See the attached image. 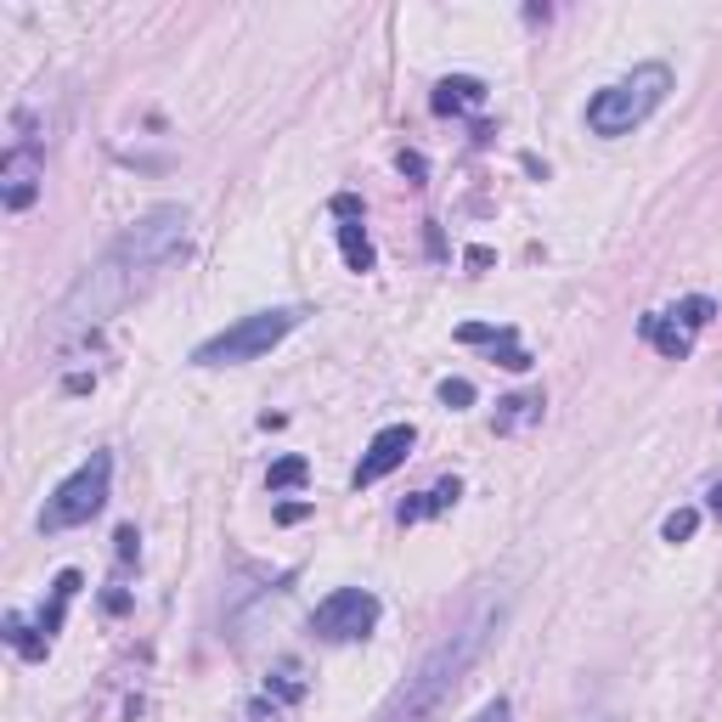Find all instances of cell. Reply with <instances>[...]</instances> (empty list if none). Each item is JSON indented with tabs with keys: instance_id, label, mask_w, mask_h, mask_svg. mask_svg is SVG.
<instances>
[{
	"instance_id": "obj_16",
	"label": "cell",
	"mask_w": 722,
	"mask_h": 722,
	"mask_svg": "<svg viewBox=\"0 0 722 722\" xmlns=\"http://www.w3.org/2000/svg\"><path fill=\"white\" fill-rule=\"evenodd\" d=\"M694 525H700V514H694V508H678V514H666L660 531H666V542H689Z\"/></svg>"
},
{
	"instance_id": "obj_9",
	"label": "cell",
	"mask_w": 722,
	"mask_h": 722,
	"mask_svg": "<svg viewBox=\"0 0 722 722\" xmlns=\"http://www.w3.org/2000/svg\"><path fill=\"white\" fill-rule=\"evenodd\" d=\"M638 333H644V340H649L660 356H671V362H683L689 345H694V327H683L671 311H649V316L638 322Z\"/></svg>"
},
{
	"instance_id": "obj_13",
	"label": "cell",
	"mask_w": 722,
	"mask_h": 722,
	"mask_svg": "<svg viewBox=\"0 0 722 722\" xmlns=\"http://www.w3.org/2000/svg\"><path fill=\"white\" fill-rule=\"evenodd\" d=\"M340 249H345L351 271H373V244H367L362 220H345V226H340Z\"/></svg>"
},
{
	"instance_id": "obj_15",
	"label": "cell",
	"mask_w": 722,
	"mask_h": 722,
	"mask_svg": "<svg viewBox=\"0 0 722 722\" xmlns=\"http://www.w3.org/2000/svg\"><path fill=\"white\" fill-rule=\"evenodd\" d=\"M457 340H463V345H503V340H514V327H492V322H468V327H457Z\"/></svg>"
},
{
	"instance_id": "obj_2",
	"label": "cell",
	"mask_w": 722,
	"mask_h": 722,
	"mask_svg": "<svg viewBox=\"0 0 722 722\" xmlns=\"http://www.w3.org/2000/svg\"><path fill=\"white\" fill-rule=\"evenodd\" d=\"M503 627V604H486L479 615H468L457 633H446L435 649H429L412 671H407V683L384 700V711L373 716V722H429L452 694H457V683L468 678V666L486 655V644H492V633Z\"/></svg>"
},
{
	"instance_id": "obj_14",
	"label": "cell",
	"mask_w": 722,
	"mask_h": 722,
	"mask_svg": "<svg viewBox=\"0 0 722 722\" xmlns=\"http://www.w3.org/2000/svg\"><path fill=\"white\" fill-rule=\"evenodd\" d=\"M305 474H311L305 457H277L271 474H266V486H271V492H294V486H305Z\"/></svg>"
},
{
	"instance_id": "obj_10",
	"label": "cell",
	"mask_w": 722,
	"mask_h": 722,
	"mask_svg": "<svg viewBox=\"0 0 722 722\" xmlns=\"http://www.w3.org/2000/svg\"><path fill=\"white\" fill-rule=\"evenodd\" d=\"M479 103H486V85L468 79V74L435 85V114H463V108H479Z\"/></svg>"
},
{
	"instance_id": "obj_25",
	"label": "cell",
	"mask_w": 722,
	"mask_h": 722,
	"mask_svg": "<svg viewBox=\"0 0 722 722\" xmlns=\"http://www.w3.org/2000/svg\"><path fill=\"white\" fill-rule=\"evenodd\" d=\"M711 508H716V514H722V479H716V492H711Z\"/></svg>"
},
{
	"instance_id": "obj_8",
	"label": "cell",
	"mask_w": 722,
	"mask_h": 722,
	"mask_svg": "<svg viewBox=\"0 0 722 722\" xmlns=\"http://www.w3.org/2000/svg\"><path fill=\"white\" fill-rule=\"evenodd\" d=\"M418 446V429L412 423H390V429H378V435H373V446L362 452V463H356V492L362 486H378V479L384 474H396L401 463H407V452Z\"/></svg>"
},
{
	"instance_id": "obj_5",
	"label": "cell",
	"mask_w": 722,
	"mask_h": 722,
	"mask_svg": "<svg viewBox=\"0 0 722 722\" xmlns=\"http://www.w3.org/2000/svg\"><path fill=\"white\" fill-rule=\"evenodd\" d=\"M108 486H114V457H108V452H90V457L63 479V486L45 497L40 531H68V525L96 519V514H103V503H108Z\"/></svg>"
},
{
	"instance_id": "obj_12",
	"label": "cell",
	"mask_w": 722,
	"mask_h": 722,
	"mask_svg": "<svg viewBox=\"0 0 722 722\" xmlns=\"http://www.w3.org/2000/svg\"><path fill=\"white\" fill-rule=\"evenodd\" d=\"M74 593H79V570H63L57 582H52V604L40 610V633H45V638H52V633L63 627V610H68V599H74Z\"/></svg>"
},
{
	"instance_id": "obj_7",
	"label": "cell",
	"mask_w": 722,
	"mask_h": 722,
	"mask_svg": "<svg viewBox=\"0 0 722 722\" xmlns=\"http://www.w3.org/2000/svg\"><path fill=\"white\" fill-rule=\"evenodd\" d=\"M40 181H45V153H40V141L12 136L7 159H0V204H7L12 215H23V209L40 198Z\"/></svg>"
},
{
	"instance_id": "obj_22",
	"label": "cell",
	"mask_w": 722,
	"mask_h": 722,
	"mask_svg": "<svg viewBox=\"0 0 722 722\" xmlns=\"http://www.w3.org/2000/svg\"><path fill=\"white\" fill-rule=\"evenodd\" d=\"M333 215H340V220H356V215H362V198H351V192H340V198H333Z\"/></svg>"
},
{
	"instance_id": "obj_3",
	"label": "cell",
	"mask_w": 722,
	"mask_h": 722,
	"mask_svg": "<svg viewBox=\"0 0 722 722\" xmlns=\"http://www.w3.org/2000/svg\"><path fill=\"white\" fill-rule=\"evenodd\" d=\"M666 90H671V68H666V63L633 68L627 79L604 85L593 103H588V130H593V136H633V130L666 103Z\"/></svg>"
},
{
	"instance_id": "obj_23",
	"label": "cell",
	"mask_w": 722,
	"mask_h": 722,
	"mask_svg": "<svg viewBox=\"0 0 722 722\" xmlns=\"http://www.w3.org/2000/svg\"><path fill=\"white\" fill-rule=\"evenodd\" d=\"M277 519H282V525H294V519H305V503H282V508H277Z\"/></svg>"
},
{
	"instance_id": "obj_24",
	"label": "cell",
	"mask_w": 722,
	"mask_h": 722,
	"mask_svg": "<svg viewBox=\"0 0 722 722\" xmlns=\"http://www.w3.org/2000/svg\"><path fill=\"white\" fill-rule=\"evenodd\" d=\"M130 553H136V531L125 525V531H119V559H130Z\"/></svg>"
},
{
	"instance_id": "obj_20",
	"label": "cell",
	"mask_w": 722,
	"mask_h": 722,
	"mask_svg": "<svg viewBox=\"0 0 722 722\" xmlns=\"http://www.w3.org/2000/svg\"><path fill=\"white\" fill-rule=\"evenodd\" d=\"M497 362H503V367H514V373H525V367H531V356H525L514 340H503V345H497Z\"/></svg>"
},
{
	"instance_id": "obj_4",
	"label": "cell",
	"mask_w": 722,
	"mask_h": 722,
	"mask_svg": "<svg viewBox=\"0 0 722 722\" xmlns=\"http://www.w3.org/2000/svg\"><path fill=\"white\" fill-rule=\"evenodd\" d=\"M300 316H305V311H294V305L255 311V316H244V322H231L226 333H215V340H204L198 351H192V362H198V367H237V362H255V356L277 351L288 333L300 327Z\"/></svg>"
},
{
	"instance_id": "obj_1",
	"label": "cell",
	"mask_w": 722,
	"mask_h": 722,
	"mask_svg": "<svg viewBox=\"0 0 722 722\" xmlns=\"http://www.w3.org/2000/svg\"><path fill=\"white\" fill-rule=\"evenodd\" d=\"M186 231H192V215L181 204H159L141 220H130L114 244L74 277V288L57 305V333H90L108 316H119L136 294H148L159 282V271L186 255Z\"/></svg>"
},
{
	"instance_id": "obj_19",
	"label": "cell",
	"mask_w": 722,
	"mask_h": 722,
	"mask_svg": "<svg viewBox=\"0 0 722 722\" xmlns=\"http://www.w3.org/2000/svg\"><path fill=\"white\" fill-rule=\"evenodd\" d=\"M508 716H514V705H508V700L497 694V700H486V705H479V711H474L468 722H508Z\"/></svg>"
},
{
	"instance_id": "obj_11",
	"label": "cell",
	"mask_w": 722,
	"mask_h": 722,
	"mask_svg": "<svg viewBox=\"0 0 722 722\" xmlns=\"http://www.w3.org/2000/svg\"><path fill=\"white\" fill-rule=\"evenodd\" d=\"M457 497H463L457 479H441V486H435V492H423L418 503H401V525H418V519H429V514H441V508H452Z\"/></svg>"
},
{
	"instance_id": "obj_17",
	"label": "cell",
	"mask_w": 722,
	"mask_h": 722,
	"mask_svg": "<svg viewBox=\"0 0 722 722\" xmlns=\"http://www.w3.org/2000/svg\"><path fill=\"white\" fill-rule=\"evenodd\" d=\"M671 316H678L683 327H705V322L716 316V305H711L705 294H694V300H683V305H678V311H671Z\"/></svg>"
},
{
	"instance_id": "obj_6",
	"label": "cell",
	"mask_w": 722,
	"mask_h": 722,
	"mask_svg": "<svg viewBox=\"0 0 722 722\" xmlns=\"http://www.w3.org/2000/svg\"><path fill=\"white\" fill-rule=\"evenodd\" d=\"M378 627V599L367 588H340L311 610V633L322 644H356Z\"/></svg>"
},
{
	"instance_id": "obj_18",
	"label": "cell",
	"mask_w": 722,
	"mask_h": 722,
	"mask_svg": "<svg viewBox=\"0 0 722 722\" xmlns=\"http://www.w3.org/2000/svg\"><path fill=\"white\" fill-rule=\"evenodd\" d=\"M441 401H446V407H468V401H474V384H468V378H446V384H441Z\"/></svg>"
},
{
	"instance_id": "obj_21",
	"label": "cell",
	"mask_w": 722,
	"mask_h": 722,
	"mask_svg": "<svg viewBox=\"0 0 722 722\" xmlns=\"http://www.w3.org/2000/svg\"><path fill=\"white\" fill-rule=\"evenodd\" d=\"M396 170H401V175H412V181H423V175H429V164H423V153H407V148L396 153Z\"/></svg>"
}]
</instances>
